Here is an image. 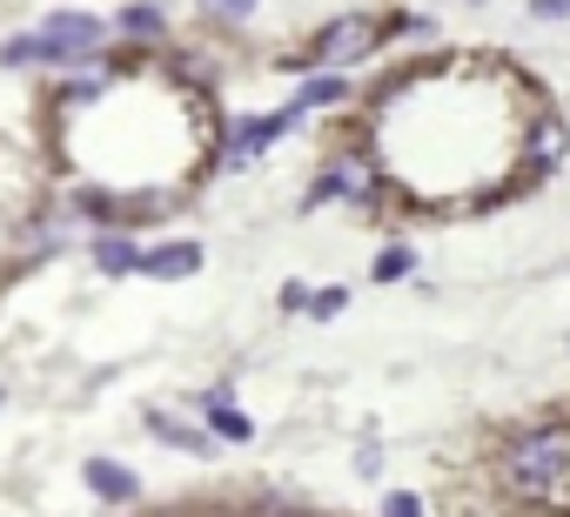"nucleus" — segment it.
Wrapping results in <instances>:
<instances>
[{
	"label": "nucleus",
	"mask_w": 570,
	"mask_h": 517,
	"mask_svg": "<svg viewBox=\"0 0 570 517\" xmlns=\"http://www.w3.org/2000/svg\"><path fill=\"white\" fill-rule=\"evenodd\" d=\"M550 121V88L510 48H430L376 75L343 135L390 215L476 222L543 182Z\"/></svg>",
	"instance_id": "nucleus-1"
},
{
	"label": "nucleus",
	"mask_w": 570,
	"mask_h": 517,
	"mask_svg": "<svg viewBox=\"0 0 570 517\" xmlns=\"http://www.w3.org/2000/svg\"><path fill=\"white\" fill-rule=\"evenodd\" d=\"M55 108L75 121L68 168L88 188H108L121 202V228L168 222L202 188L222 148V115L208 88L188 68H168L148 55L88 81H68Z\"/></svg>",
	"instance_id": "nucleus-2"
},
{
	"label": "nucleus",
	"mask_w": 570,
	"mask_h": 517,
	"mask_svg": "<svg viewBox=\"0 0 570 517\" xmlns=\"http://www.w3.org/2000/svg\"><path fill=\"white\" fill-rule=\"evenodd\" d=\"M41 41H48V68H81L101 55V21L81 8H55L41 14Z\"/></svg>",
	"instance_id": "nucleus-3"
},
{
	"label": "nucleus",
	"mask_w": 570,
	"mask_h": 517,
	"mask_svg": "<svg viewBox=\"0 0 570 517\" xmlns=\"http://www.w3.org/2000/svg\"><path fill=\"white\" fill-rule=\"evenodd\" d=\"M81 484H88L101 504H135V497H141V477H135L128 464H115V457H88V464H81Z\"/></svg>",
	"instance_id": "nucleus-4"
},
{
	"label": "nucleus",
	"mask_w": 570,
	"mask_h": 517,
	"mask_svg": "<svg viewBox=\"0 0 570 517\" xmlns=\"http://www.w3.org/2000/svg\"><path fill=\"white\" fill-rule=\"evenodd\" d=\"M202 263V248L195 242H168V248H155V255H141V270L148 276H161V283H175V276H188Z\"/></svg>",
	"instance_id": "nucleus-5"
},
{
	"label": "nucleus",
	"mask_w": 570,
	"mask_h": 517,
	"mask_svg": "<svg viewBox=\"0 0 570 517\" xmlns=\"http://www.w3.org/2000/svg\"><path fill=\"white\" fill-rule=\"evenodd\" d=\"M95 270H101V276H128V270H141V248H135L128 235L108 228V235L95 242Z\"/></svg>",
	"instance_id": "nucleus-6"
},
{
	"label": "nucleus",
	"mask_w": 570,
	"mask_h": 517,
	"mask_svg": "<svg viewBox=\"0 0 570 517\" xmlns=\"http://www.w3.org/2000/svg\"><path fill=\"white\" fill-rule=\"evenodd\" d=\"M0 61H8V68H48V41H41V28L8 35V41H0Z\"/></svg>",
	"instance_id": "nucleus-7"
},
{
	"label": "nucleus",
	"mask_w": 570,
	"mask_h": 517,
	"mask_svg": "<svg viewBox=\"0 0 570 517\" xmlns=\"http://www.w3.org/2000/svg\"><path fill=\"white\" fill-rule=\"evenodd\" d=\"M121 28L128 35H161V14L155 8H121Z\"/></svg>",
	"instance_id": "nucleus-8"
},
{
	"label": "nucleus",
	"mask_w": 570,
	"mask_h": 517,
	"mask_svg": "<svg viewBox=\"0 0 570 517\" xmlns=\"http://www.w3.org/2000/svg\"><path fill=\"white\" fill-rule=\"evenodd\" d=\"M208 8H222V14H248V0H208Z\"/></svg>",
	"instance_id": "nucleus-9"
}]
</instances>
